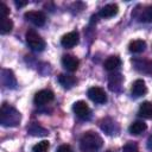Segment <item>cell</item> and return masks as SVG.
Listing matches in <instances>:
<instances>
[{
	"label": "cell",
	"mask_w": 152,
	"mask_h": 152,
	"mask_svg": "<svg viewBox=\"0 0 152 152\" xmlns=\"http://www.w3.org/2000/svg\"><path fill=\"white\" fill-rule=\"evenodd\" d=\"M120 65H121V59H120V57H118V56H109V57L104 61V63H103L104 69L108 70V71H114V70H116Z\"/></svg>",
	"instance_id": "obj_16"
},
{
	"label": "cell",
	"mask_w": 152,
	"mask_h": 152,
	"mask_svg": "<svg viewBox=\"0 0 152 152\" xmlns=\"http://www.w3.org/2000/svg\"><path fill=\"white\" fill-rule=\"evenodd\" d=\"M74 113L82 120H88L91 116V110L86 101H76L72 106Z\"/></svg>",
	"instance_id": "obj_4"
},
{
	"label": "cell",
	"mask_w": 152,
	"mask_h": 152,
	"mask_svg": "<svg viewBox=\"0 0 152 152\" xmlns=\"http://www.w3.org/2000/svg\"><path fill=\"white\" fill-rule=\"evenodd\" d=\"M78 40H80V34L77 31H71V32H68L66 34H64L61 39V44L63 48L65 49H71L74 48L75 45L78 44Z\"/></svg>",
	"instance_id": "obj_8"
},
{
	"label": "cell",
	"mask_w": 152,
	"mask_h": 152,
	"mask_svg": "<svg viewBox=\"0 0 152 152\" xmlns=\"http://www.w3.org/2000/svg\"><path fill=\"white\" fill-rule=\"evenodd\" d=\"M53 97H55V94L50 89H42L36 93V95L33 97V102L37 106H44V104L51 102L53 100Z\"/></svg>",
	"instance_id": "obj_5"
},
{
	"label": "cell",
	"mask_w": 152,
	"mask_h": 152,
	"mask_svg": "<svg viewBox=\"0 0 152 152\" xmlns=\"http://www.w3.org/2000/svg\"><path fill=\"white\" fill-rule=\"evenodd\" d=\"M88 97L95 102V103H104L107 101V94L106 91L100 87H91L88 89Z\"/></svg>",
	"instance_id": "obj_7"
},
{
	"label": "cell",
	"mask_w": 152,
	"mask_h": 152,
	"mask_svg": "<svg viewBox=\"0 0 152 152\" xmlns=\"http://www.w3.org/2000/svg\"><path fill=\"white\" fill-rule=\"evenodd\" d=\"M49 147H50V142L48 140H42L32 147V151L33 152H46Z\"/></svg>",
	"instance_id": "obj_23"
},
{
	"label": "cell",
	"mask_w": 152,
	"mask_h": 152,
	"mask_svg": "<svg viewBox=\"0 0 152 152\" xmlns=\"http://www.w3.org/2000/svg\"><path fill=\"white\" fill-rule=\"evenodd\" d=\"M24 18L36 26H43L46 21V17L42 11H28L24 14Z\"/></svg>",
	"instance_id": "obj_6"
},
{
	"label": "cell",
	"mask_w": 152,
	"mask_h": 152,
	"mask_svg": "<svg viewBox=\"0 0 152 152\" xmlns=\"http://www.w3.org/2000/svg\"><path fill=\"white\" fill-rule=\"evenodd\" d=\"M100 127L103 132H106L107 134L109 135H113L118 132V127H116V124L115 121H113L112 119L109 118H106V119H102L100 121Z\"/></svg>",
	"instance_id": "obj_12"
},
{
	"label": "cell",
	"mask_w": 152,
	"mask_h": 152,
	"mask_svg": "<svg viewBox=\"0 0 152 152\" xmlns=\"http://www.w3.org/2000/svg\"><path fill=\"white\" fill-rule=\"evenodd\" d=\"M8 14H10V8L7 7V5L4 4V2H0V15H1V19L2 18H8Z\"/></svg>",
	"instance_id": "obj_25"
},
{
	"label": "cell",
	"mask_w": 152,
	"mask_h": 152,
	"mask_svg": "<svg viewBox=\"0 0 152 152\" xmlns=\"http://www.w3.org/2000/svg\"><path fill=\"white\" fill-rule=\"evenodd\" d=\"M21 120L20 113L12 106L4 103L0 109V124L5 127H14L18 126Z\"/></svg>",
	"instance_id": "obj_1"
},
{
	"label": "cell",
	"mask_w": 152,
	"mask_h": 152,
	"mask_svg": "<svg viewBox=\"0 0 152 152\" xmlns=\"http://www.w3.org/2000/svg\"><path fill=\"white\" fill-rule=\"evenodd\" d=\"M25 38L28 48L33 51H43L45 49V40L34 30H28L25 34Z\"/></svg>",
	"instance_id": "obj_3"
},
{
	"label": "cell",
	"mask_w": 152,
	"mask_h": 152,
	"mask_svg": "<svg viewBox=\"0 0 152 152\" xmlns=\"http://www.w3.org/2000/svg\"><path fill=\"white\" fill-rule=\"evenodd\" d=\"M146 49V42L142 39H134L128 44V50L133 53H140L145 51Z\"/></svg>",
	"instance_id": "obj_18"
},
{
	"label": "cell",
	"mask_w": 152,
	"mask_h": 152,
	"mask_svg": "<svg viewBox=\"0 0 152 152\" xmlns=\"http://www.w3.org/2000/svg\"><path fill=\"white\" fill-rule=\"evenodd\" d=\"M102 145H103L102 138L96 132H93V131L86 132L80 140L81 150L84 152H95L100 150Z\"/></svg>",
	"instance_id": "obj_2"
},
{
	"label": "cell",
	"mask_w": 152,
	"mask_h": 152,
	"mask_svg": "<svg viewBox=\"0 0 152 152\" xmlns=\"http://www.w3.org/2000/svg\"><path fill=\"white\" fill-rule=\"evenodd\" d=\"M147 147L152 150V135H150L148 139H147Z\"/></svg>",
	"instance_id": "obj_28"
},
{
	"label": "cell",
	"mask_w": 152,
	"mask_h": 152,
	"mask_svg": "<svg viewBox=\"0 0 152 152\" xmlns=\"http://www.w3.org/2000/svg\"><path fill=\"white\" fill-rule=\"evenodd\" d=\"M119 12V7L116 4H108L106 6H103L100 12H99V15L102 17V18H112L114 17L116 13Z\"/></svg>",
	"instance_id": "obj_14"
},
{
	"label": "cell",
	"mask_w": 152,
	"mask_h": 152,
	"mask_svg": "<svg viewBox=\"0 0 152 152\" xmlns=\"http://www.w3.org/2000/svg\"><path fill=\"white\" fill-rule=\"evenodd\" d=\"M14 4H15V6L17 7H24L25 5H27V1H14Z\"/></svg>",
	"instance_id": "obj_27"
},
{
	"label": "cell",
	"mask_w": 152,
	"mask_h": 152,
	"mask_svg": "<svg viewBox=\"0 0 152 152\" xmlns=\"http://www.w3.org/2000/svg\"><path fill=\"white\" fill-rule=\"evenodd\" d=\"M138 115L141 118H145V119H151L152 118V102H150V101L142 102L139 107Z\"/></svg>",
	"instance_id": "obj_19"
},
{
	"label": "cell",
	"mask_w": 152,
	"mask_h": 152,
	"mask_svg": "<svg viewBox=\"0 0 152 152\" xmlns=\"http://www.w3.org/2000/svg\"><path fill=\"white\" fill-rule=\"evenodd\" d=\"M62 65L70 72H74L78 69L80 65V61L77 57H75L74 55H64L62 57Z\"/></svg>",
	"instance_id": "obj_10"
},
{
	"label": "cell",
	"mask_w": 152,
	"mask_h": 152,
	"mask_svg": "<svg viewBox=\"0 0 152 152\" xmlns=\"http://www.w3.org/2000/svg\"><path fill=\"white\" fill-rule=\"evenodd\" d=\"M1 82L8 89H15L17 88V78H15L13 71L10 69H2L1 70Z\"/></svg>",
	"instance_id": "obj_9"
},
{
	"label": "cell",
	"mask_w": 152,
	"mask_h": 152,
	"mask_svg": "<svg viewBox=\"0 0 152 152\" xmlns=\"http://www.w3.org/2000/svg\"><path fill=\"white\" fill-rule=\"evenodd\" d=\"M13 28V21L10 18H2L1 19V25H0V33L6 34L11 32Z\"/></svg>",
	"instance_id": "obj_21"
},
{
	"label": "cell",
	"mask_w": 152,
	"mask_h": 152,
	"mask_svg": "<svg viewBox=\"0 0 152 152\" xmlns=\"http://www.w3.org/2000/svg\"><path fill=\"white\" fill-rule=\"evenodd\" d=\"M122 151L124 152H139V147L135 141H127L124 145Z\"/></svg>",
	"instance_id": "obj_24"
},
{
	"label": "cell",
	"mask_w": 152,
	"mask_h": 152,
	"mask_svg": "<svg viewBox=\"0 0 152 152\" xmlns=\"http://www.w3.org/2000/svg\"><path fill=\"white\" fill-rule=\"evenodd\" d=\"M131 93L134 97H140V96H144L146 93H147V87L145 84V81L144 80H135L132 84V88H131Z\"/></svg>",
	"instance_id": "obj_11"
},
{
	"label": "cell",
	"mask_w": 152,
	"mask_h": 152,
	"mask_svg": "<svg viewBox=\"0 0 152 152\" xmlns=\"http://www.w3.org/2000/svg\"><path fill=\"white\" fill-rule=\"evenodd\" d=\"M57 152H72V148H71L70 145L63 144V145H61V146L57 148Z\"/></svg>",
	"instance_id": "obj_26"
},
{
	"label": "cell",
	"mask_w": 152,
	"mask_h": 152,
	"mask_svg": "<svg viewBox=\"0 0 152 152\" xmlns=\"http://www.w3.org/2000/svg\"><path fill=\"white\" fill-rule=\"evenodd\" d=\"M58 83H59L63 88H65V89H70V88H72V87L77 83V80H76V77L72 76V75L61 74V75L58 76Z\"/></svg>",
	"instance_id": "obj_13"
},
{
	"label": "cell",
	"mask_w": 152,
	"mask_h": 152,
	"mask_svg": "<svg viewBox=\"0 0 152 152\" xmlns=\"http://www.w3.org/2000/svg\"><path fill=\"white\" fill-rule=\"evenodd\" d=\"M27 132L31 134V135H36V137H42V135H46V134H49V132L44 128V127H42L39 124H37V122H32L28 127H27Z\"/></svg>",
	"instance_id": "obj_20"
},
{
	"label": "cell",
	"mask_w": 152,
	"mask_h": 152,
	"mask_svg": "<svg viewBox=\"0 0 152 152\" xmlns=\"http://www.w3.org/2000/svg\"><path fill=\"white\" fill-rule=\"evenodd\" d=\"M146 129H147V125H146L144 121H141V120H138V121L132 122V124L129 125V127H128L129 133L133 134V135H139V134H141L142 132H145Z\"/></svg>",
	"instance_id": "obj_17"
},
{
	"label": "cell",
	"mask_w": 152,
	"mask_h": 152,
	"mask_svg": "<svg viewBox=\"0 0 152 152\" xmlns=\"http://www.w3.org/2000/svg\"><path fill=\"white\" fill-rule=\"evenodd\" d=\"M139 20L144 23H152V6H147L142 10L141 14L139 15Z\"/></svg>",
	"instance_id": "obj_22"
},
{
	"label": "cell",
	"mask_w": 152,
	"mask_h": 152,
	"mask_svg": "<svg viewBox=\"0 0 152 152\" xmlns=\"http://www.w3.org/2000/svg\"><path fill=\"white\" fill-rule=\"evenodd\" d=\"M122 81H124V77H122V75L119 74V72L109 75V78H108V86H109V89L113 90V91L119 90L120 87H121Z\"/></svg>",
	"instance_id": "obj_15"
}]
</instances>
